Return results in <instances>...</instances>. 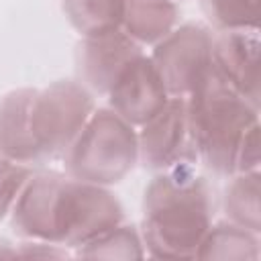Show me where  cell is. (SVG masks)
<instances>
[{
    "instance_id": "cell-1",
    "label": "cell",
    "mask_w": 261,
    "mask_h": 261,
    "mask_svg": "<svg viewBox=\"0 0 261 261\" xmlns=\"http://www.w3.org/2000/svg\"><path fill=\"white\" fill-rule=\"evenodd\" d=\"M216 200L210 181L196 165L155 173L143 194L141 239L155 259H196L214 224Z\"/></svg>"
},
{
    "instance_id": "cell-2",
    "label": "cell",
    "mask_w": 261,
    "mask_h": 261,
    "mask_svg": "<svg viewBox=\"0 0 261 261\" xmlns=\"http://www.w3.org/2000/svg\"><path fill=\"white\" fill-rule=\"evenodd\" d=\"M186 106L198 163L218 177L234 175L239 145L259 122V108L230 88L216 69L186 98Z\"/></svg>"
},
{
    "instance_id": "cell-3",
    "label": "cell",
    "mask_w": 261,
    "mask_h": 261,
    "mask_svg": "<svg viewBox=\"0 0 261 261\" xmlns=\"http://www.w3.org/2000/svg\"><path fill=\"white\" fill-rule=\"evenodd\" d=\"M61 161L65 175L110 188L139 163L137 130L112 108H96Z\"/></svg>"
},
{
    "instance_id": "cell-4",
    "label": "cell",
    "mask_w": 261,
    "mask_h": 261,
    "mask_svg": "<svg viewBox=\"0 0 261 261\" xmlns=\"http://www.w3.org/2000/svg\"><path fill=\"white\" fill-rule=\"evenodd\" d=\"M94 110V94L77 80H57L37 90L31 108V128L47 163L63 159Z\"/></svg>"
},
{
    "instance_id": "cell-5",
    "label": "cell",
    "mask_w": 261,
    "mask_h": 261,
    "mask_svg": "<svg viewBox=\"0 0 261 261\" xmlns=\"http://www.w3.org/2000/svg\"><path fill=\"white\" fill-rule=\"evenodd\" d=\"M124 222V208L110 188L63 177L55 200V243L77 249Z\"/></svg>"
},
{
    "instance_id": "cell-6",
    "label": "cell",
    "mask_w": 261,
    "mask_h": 261,
    "mask_svg": "<svg viewBox=\"0 0 261 261\" xmlns=\"http://www.w3.org/2000/svg\"><path fill=\"white\" fill-rule=\"evenodd\" d=\"M212 31L200 22L175 27L149 55L169 98H188L212 71Z\"/></svg>"
},
{
    "instance_id": "cell-7",
    "label": "cell",
    "mask_w": 261,
    "mask_h": 261,
    "mask_svg": "<svg viewBox=\"0 0 261 261\" xmlns=\"http://www.w3.org/2000/svg\"><path fill=\"white\" fill-rule=\"evenodd\" d=\"M139 163L161 173L177 165H196L198 153L190 135L186 98H169L163 108L139 126Z\"/></svg>"
},
{
    "instance_id": "cell-8",
    "label": "cell",
    "mask_w": 261,
    "mask_h": 261,
    "mask_svg": "<svg viewBox=\"0 0 261 261\" xmlns=\"http://www.w3.org/2000/svg\"><path fill=\"white\" fill-rule=\"evenodd\" d=\"M143 55V45L133 41L122 29L82 37L75 45V77L92 94L108 96L122 69Z\"/></svg>"
},
{
    "instance_id": "cell-9",
    "label": "cell",
    "mask_w": 261,
    "mask_h": 261,
    "mask_svg": "<svg viewBox=\"0 0 261 261\" xmlns=\"http://www.w3.org/2000/svg\"><path fill=\"white\" fill-rule=\"evenodd\" d=\"M259 29L216 31L212 35V63L216 73L245 100L259 108Z\"/></svg>"
},
{
    "instance_id": "cell-10",
    "label": "cell",
    "mask_w": 261,
    "mask_h": 261,
    "mask_svg": "<svg viewBox=\"0 0 261 261\" xmlns=\"http://www.w3.org/2000/svg\"><path fill=\"white\" fill-rule=\"evenodd\" d=\"M108 108L133 126L145 124L169 100V94L149 55L133 59L108 92Z\"/></svg>"
},
{
    "instance_id": "cell-11",
    "label": "cell",
    "mask_w": 261,
    "mask_h": 261,
    "mask_svg": "<svg viewBox=\"0 0 261 261\" xmlns=\"http://www.w3.org/2000/svg\"><path fill=\"white\" fill-rule=\"evenodd\" d=\"M37 88H16L0 98V157L41 169L47 165L31 128V108Z\"/></svg>"
},
{
    "instance_id": "cell-12",
    "label": "cell",
    "mask_w": 261,
    "mask_h": 261,
    "mask_svg": "<svg viewBox=\"0 0 261 261\" xmlns=\"http://www.w3.org/2000/svg\"><path fill=\"white\" fill-rule=\"evenodd\" d=\"M179 22L173 0H124L122 31L139 45H157Z\"/></svg>"
},
{
    "instance_id": "cell-13",
    "label": "cell",
    "mask_w": 261,
    "mask_h": 261,
    "mask_svg": "<svg viewBox=\"0 0 261 261\" xmlns=\"http://www.w3.org/2000/svg\"><path fill=\"white\" fill-rule=\"evenodd\" d=\"M261 173L247 171L230 175L222 194V208L228 222H234L251 232H261Z\"/></svg>"
},
{
    "instance_id": "cell-14",
    "label": "cell",
    "mask_w": 261,
    "mask_h": 261,
    "mask_svg": "<svg viewBox=\"0 0 261 261\" xmlns=\"http://www.w3.org/2000/svg\"><path fill=\"white\" fill-rule=\"evenodd\" d=\"M259 234L251 232L234 222L212 224L204 237L196 259H228V261H257L259 259Z\"/></svg>"
},
{
    "instance_id": "cell-15",
    "label": "cell",
    "mask_w": 261,
    "mask_h": 261,
    "mask_svg": "<svg viewBox=\"0 0 261 261\" xmlns=\"http://www.w3.org/2000/svg\"><path fill=\"white\" fill-rule=\"evenodd\" d=\"M61 8L82 37H96L122 27L124 0H61Z\"/></svg>"
},
{
    "instance_id": "cell-16",
    "label": "cell",
    "mask_w": 261,
    "mask_h": 261,
    "mask_svg": "<svg viewBox=\"0 0 261 261\" xmlns=\"http://www.w3.org/2000/svg\"><path fill=\"white\" fill-rule=\"evenodd\" d=\"M75 255L84 259H143L145 245L141 230L135 224L120 222L118 226L77 247Z\"/></svg>"
},
{
    "instance_id": "cell-17",
    "label": "cell",
    "mask_w": 261,
    "mask_h": 261,
    "mask_svg": "<svg viewBox=\"0 0 261 261\" xmlns=\"http://www.w3.org/2000/svg\"><path fill=\"white\" fill-rule=\"evenodd\" d=\"M200 8L216 31L259 29V0H200Z\"/></svg>"
},
{
    "instance_id": "cell-18",
    "label": "cell",
    "mask_w": 261,
    "mask_h": 261,
    "mask_svg": "<svg viewBox=\"0 0 261 261\" xmlns=\"http://www.w3.org/2000/svg\"><path fill=\"white\" fill-rule=\"evenodd\" d=\"M37 169L0 157V220L8 218L20 192Z\"/></svg>"
},
{
    "instance_id": "cell-19",
    "label": "cell",
    "mask_w": 261,
    "mask_h": 261,
    "mask_svg": "<svg viewBox=\"0 0 261 261\" xmlns=\"http://www.w3.org/2000/svg\"><path fill=\"white\" fill-rule=\"evenodd\" d=\"M261 163V149H259V122L253 124L237 151V163H234V173H247V171H257Z\"/></svg>"
}]
</instances>
